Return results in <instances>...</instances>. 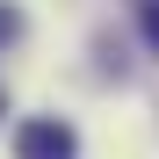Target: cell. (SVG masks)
<instances>
[{"label": "cell", "instance_id": "6da1fadb", "mask_svg": "<svg viewBox=\"0 0 159 159\" xmlns=\"http://www.w3.org/2000/svg\"><path fill=\"white\" fill-rule=\"evenodd\" d=\"M15 159H80V138H72V123L36 116V123L15 130Z\"/></svg>", "mask_w": 159, "mask_h": 159}, {"label": "cell", "instance_id": "3957f363", "mask_svg": "<svg viewBox=\"0 0 159 159\" xmlns=\"http://www.w3.org/2000/svg\"><path fill=\"white\" fill-rule=\"evenodd\" d=\"M15 29H22V15H15V7H0V43H7Z\"/></svg>", "mask_w": 159, "mask_h": 159}, {"label": "cell", "instance_id": "7a4b0ae2", "mask_svg": "<svg viewBox=\"0 0 159 159\" xmlns=\"http://www.w3.org/2000/svg\"><path fill=\"white\" fill-rule=\"evenodd\" d=\"M138 22H145V36H152V51H159V0H138Z\"/></svg>", "mask_w": 159, "mask_h": 159}]
</instances>
